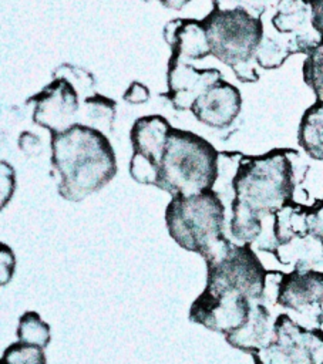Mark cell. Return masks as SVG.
I'll return each instance as SVG.
<instances>
[{
    "label": "cell",
    "instance_id": "4",
    "mask_svg": "<svg viewBox=\"0 0 323 364\" xmlns=\"http://www.w3.org/2000/svg\"><path fill=\"white\" fill-rule=\"evenodd\" d=\"M219 175V152L192 131L172 128L166 138L157 188L175 196H194L213 189Z\"/></svg>",
    "mask_w": 323,
    "mask_h": 364
},
{
    "label": "cell",
    "instance_id": "25",
    "mask_svg": "<svg viewBox=\"0 0 323 364\" xmlns=\"http://www.w3.org/2000/svg\"><path fill=\"white\" fill-rule=\"evenodd\" d=\"M16 172L13 166L4 161H1V208L10 200L14 188H16Z\"/></svg>",
    "mask_w": 323,
    "mask_h": 364
},
{
    "label": "cell",
    "instance_id": "17",
    "mask_svg": "<svg viewBox=\"0 0 323 364\" xmlns=\"http://www.w3.org/2000/svg\"><path fill=\"white\" fill-rule=\"evenodd\" d=\"M297 142L313 159L323 161V102L316 101L302 115Z\"/></svg>",
    "mask_w": 323,
    "mask_h": 364
},
{
    "label": "cell",
    "instance_id": "33",
    "mask_svg": "<svg viewBox=\"0 0 323 364\" xmlns=\"http://www.w3.org/2000/svg\"><path fill=\"white\" fill-rule=\"evenodd\" d=\"M142 1H145V3H148V1H151V0H142Z\"/></svg>",
    "mask_w": 323,
    "mask_h": 364
},
{
    "label": "cell",
    "instance_id": "27",
    "mask_svg": "<svg viewBox=\"0 0 323 364\" xmlns=\"http://www.w3.org/2000/svg\"><path fill=\"white\" fill-rule=\"evenodd\" d=\"M122 98L128 102V104H144L149 100V90L145 84L139 82V81H132L129 84V87L127 88V91L124 92Z\"/></svg>",
    "mask_w": 323,
    "mask_h": 364
},
{
    "label": "cell",
    "instance_id": "12",
    "mask_svg": "<svg viewBox=\"0 0 323 364\" xmlns=\"http://www.w3.org/2000/svg\"><path fill=\"white\" fill-rule=\"evenodd\" d=\"M276 303L299 314L323 321V273L314 270L295 269L283 273Z\"/></svg>",
    "mask_w": 323,
    "mask_h": 364
},
{
    "label": "cell",
    "instance_id": "7",
    "mask_svg": "<svg viewBox=\"0 0 323 364\" xmlns=\"http://www.w3.org/2000/svg\"><path fill=\"white\" fill-rule=\"evenodd\" d=\"M323 351V333L296 324L280 314L273 323L270 341L253 353L255 364H317Z\"/></svg>",
    "mask_w": 323,
    "mask_h": 364
},
{
    "label": "cell",
    "instance_id": "21",
    "mask_svg": "<svg viewBox=\"0 0 323 364\" xmlns=\"http://www.w3.org/2000/svg\"><path fill=\"white\" fill-rule=\"evenodd\" d=\"M51 77L67 80L77 90L80 98H83V100L97 94L95 92L97 81H95L94 75L88 70H85L80 65H74V64H70V63H63V64H60L58 67H55L53 70Z\"/></svg>",
    "mask_w": 323,
    "mask_h": 364
},
{
    "label": "cell",
    "instance_id": "11",
    "mask_svg": "<svg viewBox=\"0 0 323 364\" xmlns=\"http://www.w3.org/2000/svg\"><path fill=\"white\" fill-rule=\"evenodd\" d=\"M223 80L218 68H195L188 61L169 57L166 71L168 91L162 94L175 109H192L198 98L208 92L218 81Z\"/></svg>",
    "mask_w": 323,
    "mask_h": 364
},
{
    "label": "cell",
    "instance_id": "28",
    "mask_svg": "<svg viewBox=\"0 0 323 364\" xmlns=\"http://www.w3.org/2000/svg\"><path fill=\"white\" fill-rule=\"evenodd\" d=\"M18 148L27 156H34L41 151V139L28 131H24L18 136Z\"/></svg>",
    "mask_w": 323,
    "mask_h": 364
},
{
    "label": "cell",
    "instance_id": "14",
    "mask_svg": "<svg viewBox=\"0 0 323 364\" xmlns=\"http://www.w3.org/2000/svg\"><path fill=\"white\" fill-rule=\"evenodd\" d=\"M269 317L265 304H262L260 300L255 301L249 320L239 330L226 336V341L239 350L252 354L256 353L272 338L269 337Z\"/></svg>",
    "mask_w": 323,
    "mask_h": 364
},
{
    "label": "cell",
    "instance_id": "10",
    "mask_svg": "<svg viewBox=\"0 0 323 364\" xmlns=\"http://www.w3.org/2000/svg\"><path fill=\"white\" fill-rule=\"evenodd\" d=\"M270 23L292 54H310L323 44V36L313 26L310 0H277Z\"/></svg>",
    "mask_w": 323,
    "mask_h": 364
},
{
    "label": "cell",
    "instance_id": "19",
    "mask_svg": "<svg viewBox=\"0 0 323 364\" xmlns=\"http://www.w3.org/2000/svg\"><path fill=\"white\" fill-rule=\"evenodd\" d=\"M117 114V102L101 94H94L83 100V117L85 125L100 129L101 132H112Z\"/></svg>",
    "mask_w": 323,
    "mask_h": 364
},
{
    "label": "cell",
    "instance_id": "13",
    "mask_svg": "<svg viewBox=\"0 0 323 364\" xmlns=\"http://www.w3.org/2000/svg\"><path fill=\"white\" fill-rule=\"evenodd\" d=\"M242 109L240 91L231 82L221 80L208 92L196 100L191 112L194 117L216 129L228 128Z\"/></svg>",
    "mask_w": 323,
    "mask_h": 364
},
{
    "label": "cell",
    "instance_id": "2",
    "mask_svg": "<svg viewBox=\"0 0 323 364\" xmlns=\"http://www.w3.org/2000/svg\"><path fill=\"white\" fill-rule=\"evenodd\" d=\"M295 149H272L263 155H242L232 179L233 200L240 202L258 215L273 216L293 200L297 186Z\"/></svg>",
    "mask_w": 323,
    "mask_h": 364
},
{
    "label": "cell",
    "instance_id": "31",
    "mask_svg": "<svg viewBox=\"0 0 323 364\" xmlns=\"http://www.w3.org/2000/svg\"><path fill=\"white\" fill-rule=\"evenodd\" d=\"M212 4L218 10H232L240 6V0H212Z\"/></svg>",
    "mask_w": 323,
    "mask_h": 364
},
{
    "label": "cell",
    "instance_id": "9",
    "mask_svg": "<svg viewBox=\"0 0 323 364\" xmlns=\"http://www.w3.org/2000/svg\"><path fill=\"white\" fill-rule=\"evenodd\" d=\"M26 102L34 105V124L48 129L50 134L61 132L77 124L75 118L81 108L77 90L64 78H53Z\"/></svg>",
    "mask_w": 323,
    "mask_h": 364
},
{
    "label": "cell",
    "instance_id": "6",
    "mask_svg": "<svg viewBox=\"0 0 323 364\" xmlns=\"http://www.w3.org/2000/svg\"><path fill=\"white\" fill-rule=\"evenodd\" d=\"M208 266L206 290L231 291L252 300H262L268 272L250 245H232L229 252Z\"/></svg>",
    "mask_w": 323,
    "mask_h": 364
},
{
    "label": "cell",
    "instance_id": "8",
    "mask_svg": "<svg viewBox=\"0 0 323 364\" xmlns=\"http://www.w3.org/2000/svg\"><path fill=\"white\" fill-rule=\"evenodd\" d=\"M171 129V124L162 115L139 117L132 124L129 131L132 146L129 175L135 182L157 186L161 159Z\"/></svg>",
    "mask_w": 323,
    "mask_h": 364
},
{
    "label": "cell",
    "instance_id": "30",
    "mask_svg": "<svg viewBox=\"0 0 323 364\" xmlns=\"http://www.w3.org/2000/svg\"><path fill=\"white\" fill-rule=\"evenodd\" d=\"M182 18H174L171 21H168L164 26V40L166 41V44L171 47L174 44V38H175V33L181 24Z\"/></svg>",
    "mask_w": 323,
    "mask_h": 364
},
{
    "label": "cell",
    "instance_id": "35",
    "mask_svg": "<svg viewBox=\"0 0 323 364\" xmlns=\"http://www.w3.org/2000/svg\"><path fill=\"white\" fill-rule=\"evenodd\" d=\"M322 364H323V363H322Z\"/></svg>",
    "mask_w": 323,
    "mask_h": 364
},
{
    "label": "cell",
    "instance_id": "3",
    "mask_svg": "<svg viewBox=\"0 0 323 364\" xmlns=\"http://www.w3.org/2000/svg\"><path fill=\"white\" fill-rule=\"evenodd\" d=\"M225 206L215 189L194 196H175L165 209L171 237L184 249L199 253L206 263L223 257L232 242L223 235Z\"/></svg>",
    "mask_w": 323,
    "mask_h": 364
},
{
    "label": "cell",
    "instance_id": "32",
    "mask_svg": "<svg viewBox=\"0 0 323 364\" xmlns=\"http://www.w3.org/2000/svg\"><path fill=\"white\" fill-rule=\"evenodd\" d=\"M159 1L164 7L171 10H182L189 3V0H159Z\"/></svg>",
    "mask_w": 323,
    "mask_h": 364
},
{
    "label": "cell",
    "instance_id": "15",
    "mask_svg": "<svg viewBox=\"0 0 323 364\" xmlns=\"http://www.w3.org/2000/svg\"><path fill=\"white\" fill-rule=\"evenodd\" d=\"M174 57L182 61L201 60L211 54L206 28L202 20L182 18L171 46Z\"/></svg>",
    "mask_w": 323,
    "mask_h": 364
},
{
    "label": "cell",
    "instance_id": "22",
    "mask_svg": "<svg viewBox=\"0 0 323 364\" xmlns=\"http://www.w3.org/2000/svg\"><path fill=\"white\" fill-rule=\"evenodd\" d=\"M50 337L48 324L44 323L36 311H27L20 317L17 327L18 341L44 348L48 344Z\"/></svg>",
    "mask_w": 323,
    "mask_h": 364
},
{
    "label": "cell",
    "instance_id": "20",
    "mask_svg": "<svg viewBox=\"0 0 323 364\" xmlns=\"http://www.w3.org/2000/svg\"><path fill=\"white\" fill-rule=\"evenodd\" d=\"M289 55H292V53L286 40L269 36L265 31L255 53V63L265 70H275L279 68Z\"/></svg>",
    "mask_w": 323,
    "mask_h": 364
},
{
    "label": "cell",
    "instance_id": "26",
    "mask_svg": "<svg viewBox=\"0 0 323 364\" xmlns=\"http://www.w3.org/2000/svg\"><path fill=\"white\" fill-rule=\"evenodd\" d=\"M307 223L310 235L323 242V199L309 208Z\"/></svg>",
    "mask_w": 323,
    "mask_h": 364
},
{
    "label": "cell",
    "instance_id": "1",
    "mask_svg": "<svg viewBox=\"0 0 323 364\" xmlns=\"http://www.w3.org/2000/svg\"><path fill=\"white\" fill-rule=\"evenodd\" d=\"M50 162L58 195L71 202L102 189L117 173V158L108 136L85 124L50 134Z\"/></svg>",
    "mask_w": 323,
    "mask_h": 364
},
{
    "label": "cell",
    "instance_id": "34",
    "mask_svg": "<svg viewBox=\"0 0 323 364\" xmlns=\"http://www.w3.org/2000/svg\"><path fill=\"white\" fill-rule=\"evenodd\" d=\"M253 1H260V0H253Z\"/></svg>",
    "mask_w": 323,
    "mask_h": 364
},
{
    "label": "cell",
    "instance_id": "23",
    "mask_svg": "<svg viewBox=\"0 0 323 364\" xmlns=\"http://www.w3.org/2000/svg\"><path fill=\"white\" fill-rule=\"evenodd\" d=\"M303 80L313 90L316 101L323 102V44L307 54L303 63Z\"/></svg>",
    "mask_w": 323,
    "mask_h": 364
},
{
    "label": "cell",
    "instance_id": "16",
    "mask_svg": "<svg viewBox=\"0 0 323 364\" xmlns=\"http://www.w3.org/2000/svg\"><path fill=\"white\" fill-rule=\"evenodd\" d=\"M309 208L297 202H289L273 215V235L279 245L289 243L297 237H306L309 232Z\"/></svg>",
    "mask_w": 323,
    "mask_h": 364
},
{
    "label": "cell",
    "instance_id": "36",
    "mask_svg": "<svg viewBox=\"0 0 323 364\" xmlns=\"http://www.w3.org/2000/svg\"><path fill=\"white\" fill-rule=\"evenodd\" d=\"M189 1H191V0H189Z\"/></svg>",
    "mask_w": 323,
    "mask_h": 364
},
{
    "label": "cell",
    "instance_id": "29",
    "mask_svg": "<svg viewBox=\"0 0 323 364\" xmlns=\"http://www.w3.org/2000/svg\"><path fill=\"white\" fill-rule=\"evenodd\" d=\"M313 10V26L323 36V0H310Z\"/></svg>",
    "mask_w": 323,
    "mask_h": 364
},
{
    "label": "cell",
    "instance_id": "18",
    "mask_svg": "<svg viewBox=\"0 0 323 364\" xmlns=\"http://www.w3.org/2000/svg\"><path fill=\"white\" fill-rule=\"evenodd\" d=\"M231 233L238 245H252L262 236L263 216L233 199L231 202Z\"/></svg>",
    "mask_w": 323,
    "mask_h": 364
},
{
    "label": "cell",
    "instance_id": "24",
    "mask_svg": "<svg viewBox=\"0 0 323 364\" xmlns=\"http://www.w3.org/2000/svg\"><path fill=\"white\" fill-rule=\"evenodd\" d=\"M1 364H46V357L41 347L18 341L4 351Z\"/></svg>",
    "mask_w": 323,
    "mask_h": 364
},
{
    "label": "cell",
    "instance_id": "5",
    "mask_svg": "<svg viewBox=\"0 0 323 364\" xmlns=\"http://www.w3.org/2000/svg\"><path fill=\"white\" fill-rule=\"evenodd\" d=\"M202 23L213 57L231 68L255 63V53L265 33L259 16L242 6L232 10L212 9Z\"/></svg>",
    "mask_w": 323,
    "mask_h": 364
}]
</instances>
